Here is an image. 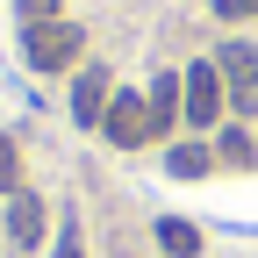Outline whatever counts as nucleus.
I'll return each mask as SVG.
<instances>
[{
    "instance_id": "f257e3e1",
    "label": "nucleus",
    "mask_w": 258,
    "mask_h": 258,
    "mask_svg": "<svg viewBox=\"0 0 258 258\" xmlns=\"http://www.w3.org/2000/svg\"><path fill=\"white\" fill-rule=\"evenodd\" d=\"M79 50H86L79 22H29V29H22V57H29V72H72Z\"/></svg>"
},
{
    "instance_id": "f03ea898",
    "label": "nucleus",
    "mask_w": 258,
    "mask_h": 258,
    "mask_svg": "<svg viewBox=\"0 0 258 258\" xmlns=\"http://www.w3.org/2000/svg\"><path fill=\"white\" fill-rule=\"evenodd\" d=\"M222 108H230V86H222L215 57L186 64V72H179V115H186L194 129H208V122H222Z\"/></svg>"
},
{
    "instance_id": "7ed1b4c3",
    "label": "nucleus",
    "mask_w": 258,
    "mask_h": 258,
    "mask_svg": "<svg viewBox=\"0 0 258 258\" xmlns=\"http://www.w3.org/2000/svg\"><path fill=\"white\" fill-rule=\"evenodd\" d=\"M101 137L115 151H137L144 137H158V122H151V101H137V93H115L108 115H101Z\"/></svg>"
},
{
    "instance_id": "20e7f679",
    "label": "nucleus",
    "mask_w": 258,
    "mask_h": 258,
    "mask_svg": "<svg viewBox=\"0 0 258 258\" xmlns=\"http://www.w3.org/2000/svg\"><path fill=\"white\" fill-rule=\"evenodd\" d=\"M108 101H115V79L101 72V64H79V79H72V122L79 129H101Z\"/></svg>"
},
{
    "instance_id": "39448f33",
    "label": "nucleus",
    "mask_w": 258,
    "mask_h": 258,
    "mask_svg": "<svg viewBox=\"0 0 258 258\" xmlns=\"http://www.w3.org/2000/svg\"><path fill=\"white\" fill-rule=\"evenodd\" d=\"M215 72L230 86V108H251V86H258V43H222L215 50Z\"/></svg>"
},
{
    "instance_id": "423d86ee",
    "label": "nucleus",
    "mask_w": 258,
    "mask_h": 258,
    "mask_svg": "<svg viewBox=\"0 0 258 258\" xmlns=\"http://www.w3.org/2000/svg\"><path fill=\"white\" fill-rule=\"evenodd\" d=\"M43 230H50V215H43V201H36V194H8V244L15 251H36L43 244Z\"/></svg>"
},
{
    "instance_id": "0eeeda50",
    "label": "nucleus",
    "mask_w": 258,
    "mask_h": 258,
    "mask_svg": "<svg viewBox=\"0 0 258 258\" xmlns=\"http://www.w3.org/2000/svg\"><path fill=\"white\" fill-rule=\"evenodd\" d=\"M165 172L172 179H201V172H215V151L208 144H172L165 151Z\"/></svg>"
},
{
    "instance_id": "6e6552de",
    "label": "nucleus",
    "mask_w": 258,
    "mask_h": 258,
    "mask_svg": "<svg viewBox=\"0 0 258 258\" xmlns=\"http://www.w3.org/2000/svg\"><path fill=\"white\" fill-rule=\"evenodd\" d=\"M158 244H165L172 258H194L201 251V230H194V222H158Z\"/></svg>"
},
{
    "instance_id": "1a4fd4ad",
    "label": "nucleus",
    "mask_w": 258,
    "mask_h": 258,
    "mask_svg": "<svg viewBox=\"0 0 258 258\" xmlns=\"http://www.w3.org/2000/svg\"><path fill=\"white\" fill-rule=\"evenodd\" d=\"M0 194H22V151L8 129H0Z\"/></svg>"
},
{
    "instance_id": "9d476101",
    "label": "nucleus",
    "mask_w": 258,
    "mask_h": 258,
    "mask_svg": "<svg viewBox=\"0 0 258 258\" xmlns=\"http://www.w3.org/2000/svg\"><path fill=\"white\" fill-rule=\"evenodd\" d=\"M215 158H222V165H251V137H244V129H222V137H215Z\"/></svg>"
},
{
    "instance_id": "9b49d317",
    "label": "nucleus",
    "mask_w": 258,
    "mask_h": 258,
    "mask_svg": "<svg viewBox=\"0 0 258 258\" xmlns=\"http://www.w3.org/2000/svg\"><path fill=\"white\" fill-rule=\"evenodd\" d=\"M215 15L222 22H244V15H258V0H215Z\"/></svg>"
},
{
    "instance_id": "f8f14e48",
    "label": "nucleus",
    "mask_w": 258,
    "mask_h": 258,
    "mask_svg": "<svg viewBox=\"0 0 258 258\" xmlns=\"http://www.w3.org/2000/svg\"><path fill=\"white\" fill-rule=\"evenodd\" d=\"M22 22H57V0H22Z\"/></svg>"
},
{
    "instance_id": "ddd939ff",
    "label": "nucleus",
    "mask_w": 258,
    "mask_h": 258,
    "mask_svg": "<svg viewBox=\"0 0 258 258\" xmlns=\"http://www.w3.org/2000/svg\"><path fill=\"white\" fill-rule=\"evenodd\" d=\"M57 258H86V251H79V237H72V230H64V237H57Z\"/></svg>"
}]
</instances>
